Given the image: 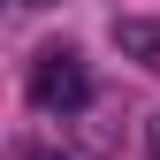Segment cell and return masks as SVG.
<instances>
[{"label": "cell", "mask_w": 160, "mask_h": 160, "mask_svg": "<svg viewBox=\"0 0 160 160\" xmlns=\"http://www.w3.org/2000/svg\"><path fill=\"white\" fill-rule=\"evenodd\" d=\"M145 145H152V160H160V114H152V130H145Z\"/></svg>", "instance_id": "277c9868"}, {"label": "cell", "mask_w": 160, "mask_h": 160, "mask_svg": "<svg viewBox=\"0 0 160 160\" xmlns=\"http://www.w3.org/2000/svg\"><path fill=\"white\" fill-rule=\"evenodd\" d=\"M23 8H46V0H23Z\"/></svg>", "instance_id": "5b68a950"}, {"label": "cell", "mask_w": 160, "mask_h": 160, "mask_svg": "<svg viewBox=\"0 0 160 160\" xmlns=\"http://www.w3.org/2000/svg\"><path fill=\"white\" fill-rule=\"evenodd\" d=\"M31 107H46V114H84L92 107V69H84L76 46H46L31 61Z\"/></svg>", "instance_id": "6da1fadb"}, {"label": "cell", "mask_w": 160, "mask_h": 160, "mask_svg": "<svg viewBox=\"0 0 160 160\" xmlns=\"http://www.w3.org/2000/svg\"><path fill=\"white\" fill-rule=\"evenodd\" d=\"M114 53L160 76V15H114Z\"/></svg>", "instance_id": "7a4b0ae2"}, {"label": "cell", "mask_w": 160, "mask_h": 160, "mask_svg": "<svg viewBox=\"0 0 160 160\" xmlns=\"http://www.w3.org/2000/svg\"><path fill=\"white\" fill-rule=\"evenodd\" d=\"M23 160H69V152H53V145H31V152H23Z\"/></svg>", "instance_id": "3957f363"}]
</instances>
